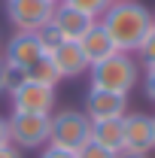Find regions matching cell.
<instances>
[{
  "mask_svg": "<svg viewBox=\"0 0 155 158\" xmlns=\"http://www.w3.org/2000/svg\"><path fill=\"white\" fill-rule=\"evenodd\" d=\"M97 21L103 24V31L110 34V40L116 43L119 52H128L131 55V52L140 49V43L146 40L149 27L155 24V15L143 3H137V0H113L107 6V12Z\"/></svg>",
  "mask_w": 155,
  "mask_h": 158,
  "instance_id": "1",
  "label": "cell"
},
{
  "mask_svg": "<svg viewBox=\"0 0 155 158\" xmlns=\"http://www.w3.org/2000/svg\"><path fill=\"white\" fill-rule=\"evenodd\" d=\"M91 73V88H103V91H116V94H128L140 82V64L134 55L128 52H116L100 64L88 67Z\"/></svg>",
  "mask_w": 155,
  "mask_h": 158,
  "instance_id": "2",
  "label": "cell"
},
{
  "mask_svg": "<svg viewBox=\"0 0 155 158\" xmlns=\"http://www.w3.org/2000/svg\"><path fill=\"white\" fill-rule=\"evenodd\" d=\"M91 143V118L82 110H61L52 116V128H49V146L58 149H70L79 152L82 146Z\"/></svg>",
  "mask_w": 155,
  "mask_h": 158,
  "instance_id": "3",
  "label": "cell"
},
{
  "mask_svg": "<svg viewBox=\"0 0 155 158\" xmlns=\"http://www.w3.org/2000/svg\"><path fill=\"white\" fill-rule=\"evenodd\" d=\"M9 128V143L15 149H43L49 146V128L52 116H40V113H12L6 118Z\"/></svg>",
  "mask_w": 155,
  "mask_h": 158,
  "instance_id": "4",
  "label": "cell"
},
{
  "mask_svg": "<svg viewBox=\"0 0 155 158\" xmlns=\"http://www.w3.org/2000/svg\"><path fill=\"white\" fill-rule=\"evenodd\" d=\"M52 12H55V3L49 0H6V19L15 31L37 34L40 27L52 21Z\"/></svg>",
  "mask_w": 155,
  "mask_h": 158,
  "instance_id": "5",
  "label": "cell"
},
{
  "mask_svg": "<svg viewBox=\"0 0 155 158\" xmlns=\"http://www.w3.org/2000/svg\"><path fill=\"white\" fill-rule=\"evenodd\" d=\"M152 149H155L152 116H146V113H125V118H122V152L149 155Z\"/></svg>",
  "mask_w": 155,
  "mask_h": 158,
  "instance_id": "6",
  "label": "cell"
},
{
  "mask_svg": "<svg viewBox=\"0 0 155 158\" xmlns=\"http://www.w3.org/2000/svg\"><path fill=\"white\" fill-rule=\"evenodd\" d=\"M12 113H40V116H52L55 106V88L43 85V82H24L12 94Z\"/></svg>",
  "mask_w": 155,
  "mask_h": 158,
  "instance_id": "7",
  "label": "cell"
},
{
  "mask_svg": "<svg viewBox=\"0 0 155 158\" xmlns=\"http://www.w3.org/2000/svg\"><path fill=\"white\" fill-rule=\"evenodd\" d=\"M94 15H88V12H82L76 6H70V3H58L55 6V12H52V24H55V31H58L64 40H79L85 37L88 31H91V24H94Z\"/></svg>",
  "mask_w": 155,
  "mask_h": 158,
  "instance_id": "8",
  "label": "cell"
},
{
  "mask_svg": "<svg viewBox=\"0 0 155 158\" xmlns=\"http://www.w3.org/2000/svg\"><path fill=\"white\" fill-rule=\"evenodd\" d=\"M128 113V94H116V91H103V88H91L85 98V116L91 122H107V118H122Z\"/></svg>",
  "mask_w": 155,
  "mask_h": 158,
  "instance_id": "9",
  "label": "cell"
},
{
  "mask_svg": "<svg viewBox=\"0 0 155 158\" xmlns=\"http://www.w3.org/2000/svg\"><path fill=\"white\" fill-rule=\"evenodd\" d=\"M49 58L55 64V70H58L61 79H73V76H82L91 64L85 58V52H82V46L73 43V40H64L55 52H49Z\"/></svg>",
  "mask_w": 155,
  "mask_h": 158,
  "instance_id": "10",
  "label": "cell"
},
{
  "mask_svg": "<svg viewBox=\"0 0 155 158\" xmlns=\"http://www.w3.org/2000/svg\"><path fill=\"white\" fill-rule=\"evenodd\" d=\"M46 52H43V46H40V37L37 34H31V31H15V37L6 43V55L3 61H9V64H19V67H31L37 58H43Z\"/></svg>",
  "mask_w": 155,
  "mask_h": 158,
  "instance_id": "11",
  "label": "cell"
},
{
  "mask_svg": "<svg viewBox=\"0 0 155 158\" xmlns=\"http://www.w3.org/2000/svg\"><path fill=\"white\" fill-rule=\"evenodd\" d=\"M79 46H82V52H85L88 64H100V61H107L110 55H116V52H119L116 43L110 40V34L103 31V24H100V21L91 24V31L79 40Z\"/></svg>",
  "mask_w": 155,
  "mask_h": 158,
  "instance_id": "12",
  "label": "cell"
},
{
  "mask_svg": "<svg viewBox=\"0 0 155 158\" xmlns=\"http://www.w3.org/2000/svg\"><path fill=\"white\" fill-rule=\"evenodd\" d=\"M125 118V116H122ZM122 118H107V122H91V143L110 149V152H122Z\"/></svg>",
  "mask_w": 155,
  "mask_h": 158,
  "instance_id": "13",
  "label": "cell"
},
{
  "mask_svg": "<svg viewBox=\"0 0 155 158\" xmlns=\"http://www.w3.org/2000/svg\"><path fill=\"white\" fill-rule=\"evenodd\" d=\"M24 73H27V79H31V82H43V85H52V88L61 82V76H58V70H55V64H52V58H49V55L37 58L27 70H24Z\"/></svg>",
  "mask_w": 155,
  "mask_h": 158,
  "instance_id": "14",
  "label": "cell"
},
{
  "mask_svg": "<svg viewBox=\"0 0 155 158\" xmlns=\"http://www.w3.org/2000/svg\"><path fill=\"white\" fill-rule=\"evenodd\" d=\"M27 82V73H24V67H19V64H9V61H3V91H15L19 85H24Z\"/></svg>",
  "mask_w": 155,
  "mask_h": 158,
  "instance_id": "15",
  "label": "cell"
},
{
  "mask_svg": "<svg viewBox=\"0 0 155 158\" xmlns=\"http://www.w3.org/2000/svg\"><path fill=\"white\" fill-rule=\"evenodd\" d=\"M37 37H40V46H43V52H46V55H49V52H55L61 43H64V37H61L58 31H55V24H52V21H49L46 27H40V31H37Z\"/></svg>",
  "mask_w": 155,
  "mask_h": 158,
  "instance_id": "16",
  "label": "cell"
},
{
  "mask_svg": "<svg viewBox=\"0 0 155 158\" xmlns=\"http://www.w3.org/2000/svg\"><path fill=\"white\" fill-rule=\"evenodd\" d=\"M61 3H70V6H76V9H82V12H88V15L100 19L113 0H61Z\"/></svg>",
  "mask_w": 155,
  "mask_h": 158,
  "instance_id": "17",
  "label": "cell"
},
{
  "mask_svg": "<svg viewBox=\"0 0 155 158\" xmlns=\"http://www.w3.org/2000/svg\"><path fill=\"white\" fill-rule=\"evenodd\" d=\"M137 55L143 58V64H146V67H155V24L149 27V34H146V40L140 43Z\"/></svg>",
  "mask_w": 155,
  "mask_h": 158,
  "instance_id": "18",
  "label": "cell"
},
{
  "mask_svg": "<svg viewBox=\"0 0 155 158\" xmlns=\"http://www.w3.org/2000/svg\"><path fill=\"white\" fill-rule=\"evenodd\" d=\"M76 158H119V155L110 152V149H103V146H97V143H88V146H82L76 152Z\"/></svg>",
  "mask_w": 155,
  "mask_h": 158,
  "instance_id": "19",
  "label": "cell"
},
{
  "mask_svg": "<svg viewBox=\"0 0 155 158\" xmlns=\"http://www.w3.org/2000/svg\"><path fill=\"white\" fill-rule=\"evenodd\" d=\"M143 91H146V98L155 103V67H146V76H143Z\"/></svg>",
  "mask_w": 155,
  "mask_h": 158,
  "instance_id": "20",
  "label": "cell"
},
{
  "mask_svg": "<svg viewBox=\"0 0 155 158\" xmlns=\"http://www.w3.org/2000/svg\"><path fill=\"white\" fill-rule=\"evenodd\" d=\"M40 158H76V152L58 149V146H43V155H40Z\"/></svg>",
  "mask_w": 155,
  "mask_h": 158,
  "instance_id": "21",
  "label": "cell"
},
{
  "mask_svg": "<svg viewBox=\"0 0 155 158\" xmlns=\"http://www.w3.org/2000/svg\"><path fill=\"white\" fill-rule=\"evenodd\" d=\"M0 158H21V149H15L12 143H6V146H0Z\"/></svg>",
  "mask_w": 155,
  "mask_h": 158,
  "instance_id": "22",
  "label": "cell"
},
{
  "mask_svg": "<svg viewBox=\"0 0 155 158\" xmlns=\"http://www.w3.org/2000/svg\"><path fill=\"white\" fill-rule=\"evenodd\" d=\"M9 143V128H6V118L0 116V146H6Z\"/></svg>",
  "mask_w": 155,
  "mask_h": 158,
  "instance_id": "23",
  "label": "cell"
},
{
  "mask_svg": "<svg viewBox=\"0 0 155 158\" xmlns=\"http://www.w3.org/2000/svg\"><path fill=\"white\" fill-rule=\"evenodd\" d=\"M119 158H149V155H134V152H119Z\"/></svg>",
  "mask_w": 155,
  "mask_h": 158,
  "instance_id": "24",
  "label": "cell"
},
{
  "mask_svg": "<svg viewBox=\"0 0 155 158\" xmlns=\"http://www.w3.org/2000/svg\"><path fill=\"white\" fill-rule=\"evenodd\" d=\"M0 91H3V58H0Z\"/></svg>",
  "mask_w": 155,
  "mask_h": 158,
  "instance_id": "25",
  "label": "cell"
},
{
  "mask_svg": "<svg viewBox=\"0 0 155 158\" xmlns=\"http://www.w3.org/2000/svg\"><path fill=\"white\" fill-rule=\"evenodd\" d=\"M49 3H55V6H58V3H61V0H49Z\"/></svg>",
  "mask_w": 155,
  "mask_h": 158,
  "instance_id": "26",
  "label": "cell"
},
{
  "mask_svg": "<svg viewBox=\"0 0 155 158\" xmlns=\"http://www.w3.org/2000/svg\"><path fill=\"white\" fill-rule=\"evenodd\" d=\"M152 131H155V116H152Z\"/></svg>",
  "mask_w": 155,
  "mask_h": 158,
  "instance_id": "27",
  "label": "cell"
},
{
  "mask_svg": "<svg viewBox=\"0 0 155 158\" xmlns=\"http://www.w3.org/2000/svg\"><path fill=\"white\" fill-rule=\"evenodd\" d=\"M0 49H3V40H0Z\"/></svg>",
  "mask_w": 155,
  "mask_h": 158,
  "instance_id": "28",
  "label": "cell"
}]
</instances>
